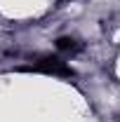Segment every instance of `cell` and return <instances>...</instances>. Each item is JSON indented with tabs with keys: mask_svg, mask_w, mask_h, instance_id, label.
Segmentation results:
<instances>
[{
	"mask_svg": "<svg viewBox=\"0 0 120 122\" xmlns=\"http://www.w3.org/2000/svg\"><path fill=\"white\" fill-rule=\"evenodd\" d=\"M16 71H24V73H45V75H59V77H73V68L61 61L59 56H40L35 59L31 66H21Z\"/></svg>",
	"mask_w": 120,
	"mask_h": 122,
	"instance_id": "6da1fadb",
	"label": "cell"
},
{
	"mask_svg": "<svg viewBox=\"0 0 120 122\" xmlns=\"http://www.w3.org/2000/svg\"><path fill=\"white\" fill-rule=\"evenodd\" d=\"M80 42H78V40H75V38H59V40H57V49H61V52H71V54H73V52H80Z\"/></svg>",
	"mask_w": 120,
	"mask_h": 122,
	"instance_id": "7a4b0ae2",
	"label": "cell"
}]
</instances>
